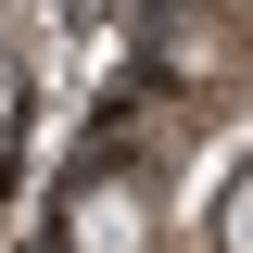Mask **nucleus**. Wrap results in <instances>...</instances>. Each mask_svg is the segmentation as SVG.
<instances>
[{"label": "nucleus", "instance_id": "nucleus-1", "mask_svg": "<svg viewBox=\"0 0 253 253\" xmlns=\"http://www.w3.org/2000/svg\"><path fill=\"white\" fill-rule=\"evenodd\" d=\"M76 253H139V203L126 190H89L76 203Z\"/></svg>", "mask_w": 253, "mask_h": 253}, {"label": "nucleus", "instance_id": "nucleus-2", "mask_svg": "<svg viewBox=\"0 0 253 253\" xmlns=\"http://www.w3.org/2000/svg\"><path fill=\"white\" fill-rule=\"evenodd\" d=\"M215 241H228V253H253V177L228 190V215H215Z\"/></svg>", "mask_w": 253, "mask_h": 253}]
</instances>
